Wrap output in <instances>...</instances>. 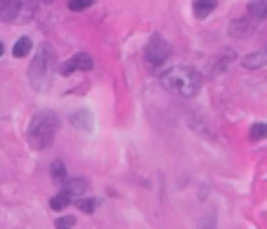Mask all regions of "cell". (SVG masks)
Returning a JSON list of instances; mask_svg holds the SVG:
<instances>
[{
  "label": "cell",
  "mask_w": 267,
  "mask_h": 229,
  "mask_svg": "<svg viewBox=\"0 0 267 229\" xmlns=\"http://www.w3.org/2000/svg\"><path fill=\"white\" fill-rule=\"evenodd\" d=\"M159 82H162V87L166 91H171V94L192 98L194 94H199L202 85H204V78H202L199 70H194V68H190V66H174V68L162 72Z\"/></svg>",
  "instance_id": "obj_1"
},
{
  "label": "cell",
  "mask_w": 267,
  "mask_h": 229,
  "mask_svg": "<svg viewBox=\"0 0 267 229\" xmlns=\"http://www.w3.org/2000/svg\"><path fill=\"white\" fill-rule=\"evenodd\" d=\"M59 114L56 112H38L28 124V145L33 150H47L54 143L56 133H59Z\"/></svg>",
  "instance_id": "obj_2"
},
{
  "label": "cell",
  "mask_w": 267,
  "mask_h": 229,
  "mask_svg": "<svg viewBox=\"0 0 267 229\" xmlns=\"http://www.w3.org/2000/svg\"><path fill=\"white\" fill-rule=\"evenodd\" d=\"M52 68H54V52L47 43H43L36 49V56L28 66V82L33 89L47 91L52 87Z\"/></svg>",
  "instance_id": "obj_3"
},
{
  "label": "cell",
  "mask_w": 267,
  "mask_h": 229,
  "mask_svg": "<svg viewBox=\"0 0 267 229\" xmlns=\"http://www.w3.org/2000/svg\"><path fill=\"white\" fill-rule=\"evenodd\" d=\"M143 54H146V63L152 68V70H155V68H159L164 61L171 56V45L166 43V40H164L159 33H152Z\"/></svg>",
  "instance_id": "obj_4"
},
{
  "label": "cell",
  "mask_w": 267,
  "mask_h": 229,
  "mask_svg": "<svg viewBox=\"0 0 267 229\" xmlns=\"http://www.w3.org/2000/svg\"><path fill=\"white\" fill-rule=\"evenodd\" d=\"M94 68V61H91V56L89 54H85V52H80V54H75V56H71V59L61 66V75L63 78H68V75H73V72H78V70H91Z\"/></svg>",
  "instance_id": "obj_5"
},
{
  "label": "cell",
  "mask_w": 267,
  "mask_h": 229,
  "mask_svg": "<svg viewBox=\"0 0 267 229\" xmlns=\"http://www.w3.org/2000/svg\"><path fill=\"white\" fill-rule=\"evenodd\" d=\"M21 10H24V0H0V21L12 24L14 19H19Z\"/></svg>",
  "instance_id": "obj_6"
},
{
  "label": "cell",
  "mask_w": 267,
  "mask_h": 229,
  "mask_svg": "<svg viewBox=\"0 0 267 229\" xmlns=\"http://www.w3.org/2000/svg\"><path fill=\"white\" fill-rule=\"evenodd\" d=\"M260 24V21H255L253 17H242V19H235L230 24V33L235 37H242V40H246V37H251V33L255 30V26Z\"/></svg>",
  "instance_id": "obj_7"
},
{
  "label": "cell",
  "mask_w": 267,
  "mask_h": 229,
  "mask_svg": "<svg viewBox=\"0 0 267 229\" xmlns=\"http://www.w3.org/2000/svg\"><path fill=\"white\" fill-rule=\"evenodd\" d=\"M267 63V49H258V52H251L249 56H244L242 59V66L246 70H258Z\"/></svg>",
  "instance_id": "obj_8"
},
{
  "label": "cell",
  "mask_w": 267,
  "mask_h": 229,
  "mask_svg": "<svg viewBox=\"0 0 267 229\" xmlns=\"http://www.w3.org/2000/svg\"><path fill=\"white\" fill-rule=\"evenodd\" d=\"M61 187H63V192H68V194H71V197L75 199V197H80V194H85V192H87L89 182H87L85 178H71V180H66Z\"/></svg>",
  "instance_id": "obj_9"
},
{
  "label": "cell",
  "mask_w": 267,
  "mask_h": 229,
  "mask_svg": "<svg viewBox=\"0 0 267 229\" xmlns=\"http://www.w3.org/2000/svg\"><path fill=\"white\" fill-rule=\"evenodd\" d=\"M216 5H218V0H194V17L197 19H207L209 14L216 10Z\"/></svg>",
  "instance_id": "obj_10"
},
{
  "label": "cell",
  "mask_w": 267,
  "mask_h": 229,
  "mask_svg": "<svg viewBox=\"0 0 267 229\" xmlns=\"http://www.w3.org/2000/svg\"><path fill=\"white\" fill-rule=\"evenodd\" d=\"M246 10H249V17H253L255 21H262L267 17V0H251Z\"/></svg>",
  "instance_id": "obj_11"
},
{
  "label": "cell",
  "mask_w": 267,
  "mask_h": 229,
  "mask_svg": "<svg viewBox=\"0 0 267 229\" xmlns=\"http://www.w3.org/2000/svg\"><path fill=\"white\" fill-rule=\"evenodd\" d=\"M71 122H73L78 129H82V131H91V127H94V122H91V114L87 112V110H78V112L71 117Z\"/></svg>",
  "instance_id": "obj_12"
},
{
  "label": "cell",
  "mask_w": 267,
  "mask_h": 229,
  "mask_svg": "<svg viewBox=\"0 0 267 229\" xmlns=\"http://www.w3.org/2000/svg\"><path fill=\"white\" fill-rule=\"evenodd\" d=\"M71 201H73V197L61 189L56 197H52V201H49V208H52V211H63L66 206H71Z\"/></svg>",
  "instance_id": "obj_13"
},
{
  "label": "cell",
  "mask_w": 267,
  "mask_h": 229,
  "mask_svg": "<svg viewBox=\"0 0 267 229\" xmlns=\"http://www.w3.org/2000/svg\"><path fill=\"white\" fill-rule=\"evenodd\" d=\"M33 49V43H30V37H19L17 43H14L12 47V54L17 56V59H21V56H26Z\"/></svg>",
  "instance_id": "obj_14"
},
{
  "label": "cell",
  "mask_w": 267,
  "mask_h": 229,
  "mask_svg": "<svg viewBox=\"0 0 267 229\" xmlns=\"http://www.w3.org/2000/svg\"><path fill=\"white\" fill-rule=\"evenodd\" d=\"M52 178H54L59 185H63V182L68 180V178H66V166H63V162H61V159H56V162L52 164Z\"/></svg>",
  "instance_id": "obj_15"
},
{
  "label": "cell",
  "mask_w": 267,
  "mask_h": 229,
  "mask_svg": "<svg viewBox=\"0 0 267 229\" xmlns=\"http://www.w3.org/2000/svg\"><path fill=\"white\" fill-rule=\"evenodd\" d=\"M249 138L251 140H262L267 138V124H253L249 131Z\"/></svg>",
  "instance_id": "obj_16"
},
{
  "label": "cell",
  "mask_w": 267,
  "mask_h": 229,
  "mask_svg": "<svg viewBox=\"0 0 267 229\" xmlns=\"http://www.w3.org/2000/svg\"><path fill=\"white\" fill-rule=\"evenodd\" d=\"M78 208L82 213H94V211H96V199H80Z\"/></svg>",
  "instance_id": "obj_17"
},
{
  "label": "cell",
  "mask_w": 267,
  "mask_h": 229,
  "mask_svg": "<svg viewBox=\"0 0 267 229\" xmlns=\"http://www.w3.org/2000/svg\"><path fill=\"white\" fill-rule=\"evenodd\" d=\"M94 0H68V7L73 10V12H80V10H87Z\"/></svg>",
  "instance_id": "obj_18"
},
{
  "label": "cell",
  "mask_w": 267,
  "mask_h": 229,
  "mask_svg": "<svg viewBox=\"0 0 267 229\" xmlns=\"http://www.w3.org/2000/svg\"><path fill=\"white\" fill-rule=\"evenodd\" d=\"M73 224H75V217H71V215L56 220V229H73Z\"/></svg>",
  "instance_id": "obj_19"
},
{
  "label": "cell",
  "mask_w": 267,
  "mask_h": 229,
  "mask_svg": "<svg viewBox=\"0 0 267 229\" xmlns=\"http://www.w3.org/2000/svg\"><path fill=\"white\" fill-rule=\"evenodd\" d=\"M197 229H218V227H216V217L207 215V217H204V220L199 222V227H197Z\"/></svg>",
  "instance_id": "obj_20"
},
{
  "label": "cell",
  "mask_w": 267,
  "mask_h": 229,
  "mask_svg": "<svg viewBox=\"0 0 267 229\" xmlns=\"http://www.w3.org/2000/svg\"><path fill=\"white\" fill-rule=\"evenodd\" d=\"M3 49H5V47H3V43H0V56H3Z\"/></svg>",
  "instance_id": "obj_21"
}]
</instances>
